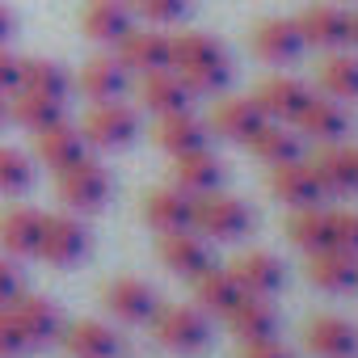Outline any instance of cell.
<instances>
[{
  "label": "cell",
  "instance_id": "1",
  "mask_svg": "<svg viewBox=\"0 0 358 358\" xmlns=\"http://www.w3.org/2000/svg\"><path fill=\"white\" fill-rule=\"evenodd\" d=\"M190 93H220L232 80V59L211 34H177L173 38V64Z\"/></svg>",
  "mask_w": 358,
  "mask_h": 358
},
{
  "label": "cell",
  "instance_id": "2",
  "mask_svg": "<svg viewBox=\"0 0 358 358\" xmlns=\"http://www.w3.org/2000/svg\"><path fill=\"white\" fill-rule=\"evenodd\" d=\"M190 228L199 236H211V241H245L253 232V211H249V203L211 190V194L194 199V224Z\"/></svg>",
  "mask_w": 358,
  "mask_h": 358
},
{
  "label": "cell",
  "instance_id": "3",
  "mask_svg": "<svg viewBox=\"0 0 358 358\" xmlns=\"http://www.w3.org/2000/svg\"><path fill=\"white\" fill-rule=\"evenodd\" d=\"M55 182H59V203L68 211H85L89 215V211H101L106 199H110V173L97 160H89V156H80L76 164L59 169Z\"/></svg>",
  "mask_w": 358,
  "mask_h": 358
},
{
  "label": "cell",
  "instance_id": "4",
  "mask_svg": "<svg viewBox=\"0 0 358 358\" xmlns=\"http://www.w3.org/2000/svg\"><path fill=\"white\" fill-rule=\"evenodd\" d=\"M152 337L169 354H199L211 341V324H207V316L199 308H156Z\"/></svg>",
  "mask_w": 358,
  "mask_h": 358
},
{
  "label": "cell",
  "instance_id": "5",
  "mask_svg": "<svg viewBox=\"0 0 358 358\" xmlns=\"http://www.w3.org/2000/svg\"><path fill=\"white\" fill-rule=\"evenodd\" d=\"M80 135H85V143H93V148H101V152L127 148V143L139 135V118H135V110L122 106V101H101V106H93V110L85 114Z\"/></svg>",
  "mask_w": 358,
  "mask_h": 358
},
{
  "label": "cell",
  "instance_id": "6",
  "mask_svg": "<svg viewBox=\"0 0 358 358\" xmlns=\"http://www.w3.org/2000/svg\"><path fill=\"white\" fill-rule=\"evenodd\" d=\"M89 253V232L76 215H43L38 257L51 266H76Z\"/></svg>",
  "mask_w": 358,
  "mask_h": 358
},
{
  "label": "cell",
  "instance_id": "7",
  "mask_svg": "<svg viewBox=\"0 0 358 358\" xmlns=\"http://www.w3.org/2000/svg\"><path fill=\"white\" fill-rule=\"evenodd\" d=\"M114 51H118L122 68L135 72V76H148V72H160V68L173 64V38L160 34L156 26H148V30H135V26H131V34H127Z\"/></svg>",
  "mask_w": 358,
  "mask_h": 358
},
{
  "label": "cell",
  "instance_id": "8",
  "mask_svg": "<svg viewBox=\"0 0 358 358\" xmlns=\"http://www.w3.org/2000/svg\"><path fill=\"white\" fill-rule=\"evenodd\" d=\"M101 303H106V312L118 316L122 324H152V316H156V308H160L156 291H152L143 278H114V282H106Z\"/></svg>",
  "mask_w": 358,
  "mask_h": 358
},
{
  "label": "cell",
  "instance_id": "9",
  "mask_svg": "<svg viewBox=\"0 0 358 358\" xmlns=\"http://www.w3.org/2000/svg\"><path fill=\"white\" fill-rule=\"evenodd\" d=\"M164 270H173L177 278H199L207 266H211V249L207 241L194 232V228H182V232H160V245H156Z\"/></svg>",
  "mask_w": 358,
  "mask_h": 358
},
{
  "label": "cell",
  "instance_id": "10",
  "mask_svg": "<svg viewBox=\"0 0 358 358\" xmlns=\"http://www.w3.org/2000/svg\"><path fill=\"white\" fill-rule=\"evenodd\" d=\"M303 345L316 358H354L358 354V329L345 316L324 312V316H312L303 324Z\"/></svg>",
  "mask_w": 358,
  "mask_h": 358
},
{
  "label": "cell",
  "instance_id": "11",
  "mask_svg": "<svg viewBox=\"0 0 358 358\" xmlns=\"http://www.w3.org/2000/svg\"><path fill=\"white\" fill-rule=\"evenodd\" d=\"M299 34L308 47H320V51H341L350 47V13L337 9V5H308L299 17H295Z\"/></svg>",
  "mask_w": 358,
  "mask_h": 358
},
{
  "label": "cell",
  "instance_id": "12",
  "mask_svg": "<svg viewBox=\"0 0 358 358\" xmlns=\"http://www.w3.org/2000/svg\"><path fill=\"white\" fill-rule=\"evenodd\" d=\"M303 34L291 17H266L253 26V55L262 64H295L303 55Z\"/></svg>",
  "mask_w": 358,
  "mask_h": 358
},
{
  "label": "cell",
  "instance_id": "13",
  "mask_svg": "<svg viewBox=\"0 0 358 358\" xmlns=\"http://www.w3.org/2000/svg\"><path fill=\"white\" fill-rule=\"evenodd\" d=\"M270 194H274L278 203H287L291 211H295V207H316V203L324 199L316 173H312V164H308L303 156L270 169Z\"/></svg>",
  "mask_w": 358,
  "mask_h": 358
},
{
  "label": "cell",
  "instance_id": "14",
  "mask_svg": "<svg viewBox=\"0 0 358 358\" xmlns=\"http://www.w3.org/2000/svg\"><path fill=\"white\" fill-rule=\"evenodd\" d=\"M38 236H43V211L34 207H5L0 211V249L13 262L38 257Z\"/></svg>",
  "mask_w": 358,
  "mask_h": 358
},
{
  "label": "cell",
  "instance_id": "15",
  "mask_svg": "<svg viewBox=\"0 0 358 358\" xmlns=\"http://www.w3.org/2000/svg\"><path fill=\"white\" fill-rule=\"evenodd\" d=\"M295 131L303 139H316V143H341L350 131V114L333 97H308L303 110L295 114Z\"/></svg>",
  "mask_w": 358,
  "mask_h": 358
},
{
  "label": "cell",
  "instance_id": "16",
  "mask_svg": "<svg viewBox=\"0 0 358 358\" xmlns=\"http://www.w3.org/2000/svg\"><path fill=\"white\" fill-rule=\"evenodd\" d=\"M5 308H9V316H13V324H17V333H22L26 345H51L59 337V312H55V303H47L38 295H17Z\"/></svg>",
  "mask_w": 358,
  "mask_h": 358
},
{
  "label": "cell",
  "instance_id": "17",
  "mask_svg": "<svg viewBox=\"0 0 358 358\" xmlns=\"http://www.w3.org/2000/svg\"><path fill=\"white\" fill-rule=\"evenodd\" d=\"M262 122H266V114H262V106H257L253 97H224V101L211 110V127H207V131H215V135L228 139V143H249Z\"/></svg>",
  "mask_w": 358,
  "mask_h": 358
},
{
  "label": "cell",
  "instance_id": "18",
  "mask_svg": "<svg viewBox=\"0 0 358 358\" xmlns=\"http://www.w3.org/2000/svg\"><path fill=\"white\" fill-rule=\"evenodd\" d=\"M143 220L156 232H182V228L194 224V199L186 190H177V186L148 190L143 194Z\"/></svg>",
  "mask_w": 358,
  "mask_h": 358
},
{
  "label": "cell",
  "instance_id": "19",
  "mask_svg": "<svg viewBox=\"0 0 358 358\" xmlns=\"http://www.w3.org/2000/svg\"><path fill=\"white\" fill-rule=\"evenodd\" d=\"M220 182H224V164H220V156H211L207 148L173 156V186L186 190L190 199L220 190Z\"/></svg>",
  "mask_w": 358,
  "mask_h": 358
},
{
  "label": "cell",
  "instance_id": "20",
  "mask_svg": "<svg viewBox=\"0 0 358 358\" xmlns=\"http://www.w3.org/2000/svg\"><path fill=\"white\" fill-rule=\"evenodd\" d=\"M224 320H228V329H232V337H236L241 345L278 333V312H274V303H270L266 295H241Z\"/></svg>",
  "mask_w": 358,
  "mask_h": 358
},
{
  "label": "cell",
  "instance_id": "21",
  "mask_svg": "<svg viewBox=\"0 0 358 358\" xmlns=\"http://www.w3.org/2000/svg\"><path fill=\"white\" fill-rule=\"evenodd\" d=\"M303 270H308L312 287H320V291H354L358 287V257L345 253V249H337V245L308 253Z\"/></svg>",
  "mask_w": 358,
  "mask_h": 358
},
{
  "label": "cell",
  "instance_id": "22",
  "mask_svg": "<svg viewBox=\"0 0 358 358\" xmlns=\"http://www.w3.org/2000/svg\"><path fill=\"white\" fill-rule=\"evenodd\" d=\"M156 143L169 152V156H182V152H199L207 148V122L190 110H173V114H156V127H152Z\"/></svg>",
  "mask_w": 358,
  "mask_h": 358
},
{
  "label": "cell",
  "instance_id": "23",
  "mask_svg": "<svg viewBox=\"0 0 358 358\" xmlns=\"http://www.w3.org/2000/svg\"><path fill=\"white\" fill-rule=\"evenodd\" d=\"M127 85H131V72L122 68L118 55H93V59L80 68V93H85L93 106L118 101V97L127 93Z\"/></svg>",
  "mask_w": 358,
  "mask_h": 358
},
{
  "label": "cell",
  "instance_id": "24",
  "mask_svg": "<svg viewBox=\"0 0 358 358\" xmlns=\"http://www.w3.org/2000/svg\"><path fill=\"white\" fill-rule=\"evenodd\" d=\"M308 97H312L308 85L295 80V76H266L257 85V93H253V101L262 106V114L274 118V122H295V114L303 110Z\"/></svg>",
  "mask_w": 358,
  "mask_h": 358
},
{
  "label": "cell",
  "instance_id": "25",
  "mask_svg": "<svg viewBox=\"0 0 358 358\" xmlns=\"http://www.w3.org/2000/svg\"><path fill=\"white\" fill-rule=\"evenodd\" d=\"M34 156H38L51 173H59V169H68V164H76V160L85 156V135L59 118V122L34 131Z\"/></svg>",
  "mask_w": 358,
  "mask_h": 358
},
{
  "label": "cell",
  "instance_id": "26",
  "mask_svg": "<svg viewBox=\"0 0 358 358\" xmlns=\"http://www.w3.org/2000/svg\"><path fill=\"white\" fill-rule=\"evenodd\" d=\"M228 274L236 278V287L245 291V295H274L278 287H282V262L274 257V253H262V249H253V253H241L232 266H228Z\"/></svg>",
  "mask_w": 358,
  "mask_h": 358
},
{
  "label": "cell",
  "instance_id": "27",
  "mask_svg": "<svg viewBox=\"0 0 358 358\" xmlns=\"http://www.w3.org/2000/svg\"><path fill=\"white\" fill-rule=\"evenodd\" d=\"M80 26H85V34L93 43L118 47L131 34L135 22H131V5H127V0H93V5L85 9V17H80Z\"/></svg>",
  "mask_w": 358,
  "mask_h": 358
},
{
  "label": "cell",
  "instance_id": "28",
  "mask_svg": "<svg viewBox=\"0 0 358 358\" xmlns=\"http://www.w3.org/2000/svg\"><path fill=\"white\" fill-rule=\"evenodd\" d=\"M59 341L72 358H118V350H122V337L101 320H76L64 329Z\"/></svg>",
  "mask_w": 358,
  "mask_h": 358
},
{
  "label": "cell",
  "instance_id": "29",
  "mask_svg": "<svg viewBox=\"0 0 358 358\" xmlns=\"http://www.w3.org/2000/svg\"><path fill=\"white\" fill-rule=\"evenodd\" d=\"M190 89L186 80L177 76L173 68H160V72H148L139 76V101L152 110V114H173V110H190Z\"/></svg>",
  "mask_w": 358,
  "mask_h": 358
},
{
  "label": "cell",
  "instance_id": "30",
  "mask_svg": "<svg viewBox=\"0 0 358 358\" xmlns=\"http://www.w3.org/2000/svg\"><path fill=\"white\" fill-rule=\"evenodd\" d=\"M287 241L303 253L329 249L333 245V211H324L320 203L316 207H295L287 215Z\"/></svg>",
  "mask_w": 358,
  "mask_h": 358
},
{
  "label": "cell",
  "instance_id": "31",
  "mask_svg": "<svg viewBox=\"0 0 358 358\" xmlns=\"http://www.w3.org/2000/svg\"><path fill=\"white\" fill-rule=\"evenodd\" d=\"M241 295H245V291L236 287V278H232L228 270L207 266V270L194 278V303H199V312H203V316H228V312H232V303H236Z\"/></svg>",
  "mask_w": 358,
  "mask_h": 358
},
{
  "label": "cell",
  "instance_id": "32",
  "mask_svg": "<svg viewBox=\"0 0 358 358\" xmlns=\"http://www.w3.org/2000/svg\"><path fill=\"white\" fill-rule=\"evenodd\" d=\"M249 152L262 160V164H287V160H299V131H291L287 122H274L266 118L257 127V135L249 139Z\"/></svg>",
  "mask_w": 358,
  "mask_h": 358
},
{
  "label": "cell",
  "instance_id": "33",
  "mask_svg": "<svg viewBox=\"0 0 358 358\" xmlns=\"http://www.w3.org/2000/svg\"><path fill=\"white\" fill-rule=\"evenodd\" d=\"M316 80H320V93L333 97V101H358V55H345V51H329L316 68Z\"/></svg>",
  "mask_w": 358,
  "mask_h": 358
},
{
  "label": "cell",
  "instance_id": "34",
  "mask_svg": "<svg viewBox=\"0 0 358 358\" xmlns=\"http://www.w3.org/2000/svg\"><path fill=\"white\" fill-rule=\"evenodd\" d=\"M9 114H13V122H22L26 131H43V127H51V122L64 118V101L43 97V93H30V89H13Z\"/></svg>",
  "mask_w": 358,
  "mask_h": 358
},
{
  "label": "cell",
  "instance_id": "35",
  "mask_svg": "<svg viewBox=\"0 0 358 358\" xmlns=\"http://www.w3.org/2000/svg\"><path fill=\"white\" fill-rule=\"evenodd\" d=\"M308 164H312V173H316V182H320L324 194H358L354 177L345 169V156H341V143H320V152Z\"/></svg>",
  "mask_w": 358,
  "mask_h": 358
},
{
  "label": "cell",
  "instance_id": "36",
  "mask_svg": "<svg viewBox=\"0 0 358 358\" xmlns=\"http://www.w3.org/2000/svg\"><path fill=\"white\" fill-rule=\"evenodd\" d=\"M17 89H30V93H43V97L64 101L68 89H72V80H68V72H64L59 64H51V59H26V64H22V85H17Z\"/></svg>",
  "mask_w": 358,
  "mask_h": 358
},
{
  "label": "cell",
  "instance_id": "37",
  "mask_svg": "<svg viewBox=\"0 0 358 358\" xmlns=\"http://www.w3.org/2000/svg\"><path fill=\"white\" fill-rule=\"evenodd\" d=\"M30 182H34L30 156L0 143V194H22V190H30Z\"/></svg>",
  "mask_w": 358,
  "mask_h": 358
},
{
  "label": "cell",
  "instance_id": "38",
  "mask_svg": "<svg viewBox=\"0 0 358 358\" xmlns=\"http://www.w3.org/2000/svg\"><path fill=\"white\" fill-rule=\"evenodd\" d=\"M190 9V0H131V13H139L143 22L152 26H173V22H182Z\"/></svg>",
  "mask_w": 358,
  "mask_h": 358
},
{
  "label": "cell",
  "instance_id": "39",
  "mask_svg": "<svg viewBox=\"0 0 358 358\" xmlns=\"http://www.w3.org/2000/svg\"><path fill=\"white\" fill-rule=\"evenodd\" d=\"M333 245L358 257V211H333Z\"/></svg>",
  "mask_w": 358,
  "mask_h": 358
},
{
  "label": "cell",
  "instance_id": "40",
  "mask_svg": "<svg viewBox=\"0 0 358 358\" xmlns=\"http://www.w3.org/2000/svg\"><path fill=\"white\" fill-rule=\"evenodd\" d=\"M22 350H26V341H22V333H17L9 308H0V358H17Z\"/></svg>",
  "mask_w": 358,
  "mask_h": 358
},
{
  "label": "cell",
  "instance_id": "41",
  "mask_svg": "<svg viewBox=\"0 0 358 358\" xmlns=\"http://www.w3.org/2000/svg\"><path fill=\"white\" fill-rule=\"evenodd\" d=\"M241 358H295V354L278 337H262V341H245L241 345Z\"/></svg>",
  "mask_w": 358,
  "mask_h": 358
},
{
  "label": "cell",
  "instance_id": "42",
  "mask_svg": "<svg viewBox=\"0 0 358 358\" xmlns=\"http://www.w3.org/2000/svg\"><path fill=\"white\" fill-rule=\"evenodd\" d=\"M22 295V270L13 257H0V308Z\"/></svg>",
  "mask_w": 358,
  "mask_h": 358
},
{
  "label": "cell",
  "instance_id": "43",
  "mask_svg": "<svg viewBox=\"0 0 358 358\" xmlns=\"http://www.w3.org/2000/svg\"><path fill=\"white\" fill-rule=\"evenodd\" d=\"M22 85V59L13 55V51H5V47H0V97H5V93H13Z\"/></svg>",
  "mask_w": 358,
  "mask_h": 358
},
{
  "label": "cell",
  "instance_id": "44",
  "mask_svg": "<svg viewBox=\"0 0 358 358\" xmlns=\"http://www.w3.org/2000/svg\"><path fill=\"white\" fill-rule=\"evenodd\" d=\"M341 156H345V169H350L354 190H358V143H341Z\"/></svg>",
  "mask_w": 358,
  "mask_h": 358
},
{
  "label": "cell",
  "instance_id": "45",
  "mask_svg": "<svg viewBox=\"0 0 358 358\" xmlns=\"http://www.w3.org/2000/svg\"><path fill=\"white\" fill-rule=\"evenodd\" d=\"M13 30H17V22H13V13L0 5V47H5L9 38H13Z\"/></svg>",
  "mask_w": 358,
  "mask_h": 358
},
{
  "label": "cell",
  "instance_id": "46",
  "mask_svg": "<svg viewBox=\"0 0 358 358\" xmlns=\"http://www.w3.org/2000/svg\"><path fill=\"white\" fill-rule=\"evenodd\" d=\"M350 47H358V9L350 13Z\"/></svg>",
  "mask_w": 358,
  "mask_h": 358
},
{
  "label": "cell",
  "instance_id": "47",
  "mask_svg": "<svg viewBox=\"0 0 358 358\" xmlns=\"http://www.w3.org/2000/svg\"><path fill=\"white\" fill-rule=\"evenodd\" d=\"M5 114H9V110H5V97H0V122H5Z\"/></svg>",
  "mask_w": 358,
  "mask_h": 358
},
{
  "label": "cell",
  "instance_id": "48",
  "mask_svg": "<svg viewBox=\"0 0 358 358\" xmlns=\"http://www.w3.org/2000/svg\"><path fill=\"white\" fill-rule=\"evenodd\" d=\"M354 358H358V354H354Z\"/></svg>",
  "mask_w": 358,
  "mask_h": 358
}]
</instances>
